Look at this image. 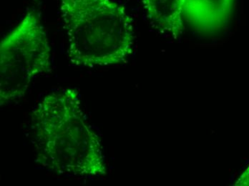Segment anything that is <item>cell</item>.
Here are the masks:
<instances>
[{"label":"cell","instance_id":"1","mask_svg":"<svg viewBox=\"0 0 249 186\" xmlns=\"http://www.w3.org/2000/svg\"><path fill=\"white\" fill-rule=\"evenodd\" d=\"M36 161L44 169L80 178L107 175L101 138L89 125L76 89L45 95L31 113Z\"/></svg>","mask_w":249,"mask_h":186},{"label":"cell","instance_id":"2","mask_svg":"<svg viewBox=\"0 0 249 186\" xmlns=\"http://www.w3.org/2000/svg\"><path fill=\"white\" fill-rule=\"evenodd\" d=\"M68 58L82 68L116 66L134 49L133 20L113 0H59Z\"/></svg>","mask_w":249,"mask_h":186},{"label":"cell","instance_id":"3","mask_svg":"<svg viewBox=\"0 0 249 186\" xmlns=\"http://www.w3.org/2000/svg\"><path fill=\"white\" fill-rule=\"evenodd\" d=\"M52 68L48 34L39 13L30 10L0 42V105L21 99Z\"/></svg>","mask_w":249,"mask_h":186},{"label":"cell","instance_id":"4","mask_svg":"<svg viewBox=\"0 0 249 186\" xmlns=\"http://www.w3.org/2000/svg\"><path fill=\"white\" fill-rule=\"evenodd\" d=\"M236 0H181L183 21L201 33L222 31L230 23Z\"/></svg>","mask_w":249,"mask_h":186},{"label":"cell","instance_id":"5","mask_svg":"<svg viewBox=\"0 0 249 186\" xmlns=\"http://www.w3.org/2000/svg\"><path fill=\"white\" fill-rule=\"evenodd\" d=\"M148 19L162 31L180 38L184 31L181 0H142Z\"/></svg>","mask_w":249,"mask_h":186},{"label":"cell","instance_id":"6","mask_svg":"<svg viewBox=\"0 0 249 186\" xmlns=\"http://www.w3.org/2000/svg\"><path fill=\"white\" fill-rule=\"evenodd\" d=\"M234 186H249V165L248 167L241 174L234 184Z\"/></svg>","mask_w":249,"mask_h":186}]
</instances>
